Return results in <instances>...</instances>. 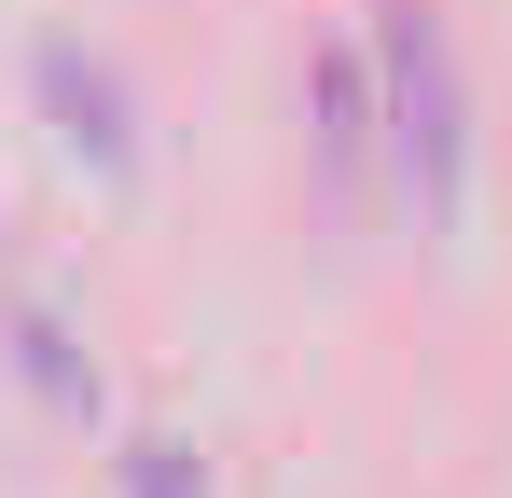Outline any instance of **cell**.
<instances>
[{
	"mask_svg": "<svg viewBox=\"0 0 512 498\" xmlns=\"http://www.w3.org/2000/svg\"><path fill=\"white\" fill-rule=\"evenodd\" d=\"M374 70H388V166L416 194L429 236L471 222V97H457V42L429 0H374Z\"/></svg>",
	"mask_w": 512,
	"mask_h": 498,
	"instance_id": "cell-1",
	"label": "cell"
},
{
	"mask_svg": "<svg viewBox=\"0 0 512 498\" xmlns=\"http://www.w3.org/2000/svg\"><path fill=\"white\" fill-rule=\"evenodd\" d=\"M42 111H56V139H70L97 180H125V166H139V125H125V83H111V56H84V42H42Z\"/></svg>",
	"mask_w": 512,
	"mask_h": 498,
	"instance_id": "cell-2",
	"label": "cell"
}]
</instances>
